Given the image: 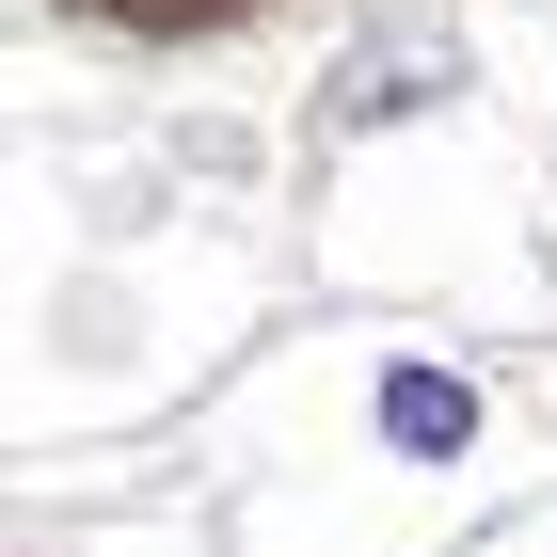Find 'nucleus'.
Here are the masks:
<instances>
[{"instance_id":"nucleus-1","label":"nucleus","mask_w":557,"mask_h":557,"mask_svg":"<svg viewBox=\"0 0 557 557\" xmlns=\"http://www.w3.org/2000/svg\"><path fill=\"white\" fill-rule=\"evenodd\" d=\"M383 430H398V446H462L478 398H462V383H430V367H398V383H383Z\"/></svg>"}]
</instances>
